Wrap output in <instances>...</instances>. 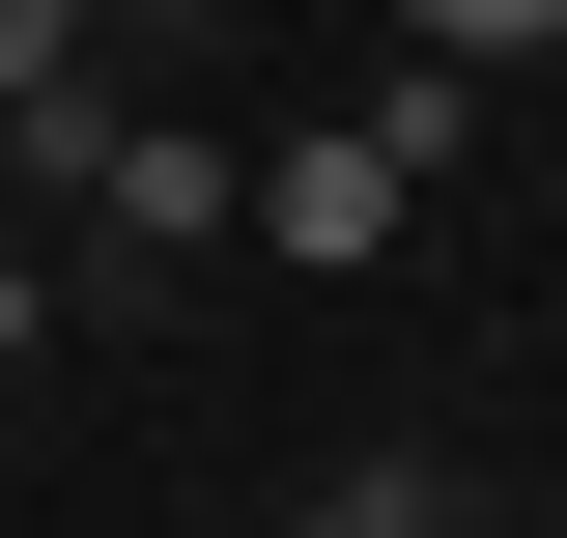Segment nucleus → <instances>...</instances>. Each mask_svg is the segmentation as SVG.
<instances>
[{"label":"nucleus","mask_w":567,"mask_h":538,"mask_svg":"<svg viewBox=\"0 0 567 538\" xmlns=\"http://www.w3.org/2000/svg\"><path fill=\"white\" fill-rule=\"evenodd\" d=\"M425 170H454V85H398V114H341V142H256V227H284L312 283H369Z\"/></svg>","instance_id":"f257e3e1"},{"label":"nucleus","mask_w":567,"mask_h":538,"mask_svg":"<svg viewBox=\"0 0 567 538\" xmlns=\"http://www.w3.org/2000/svg\"><path fill=\"white\" fill-rule=\"evenodd\" d=\"M227 199H256L227 142H171V114H114V170H85V256H142V283H171V256H199Z\"/></svg>","instance_id":"f03ea898"},{"label":"nucleus","mask_w":567,"mask_h":538,"mask_svg":"<svg viewBox=\"0 0 567 538\" xmlns=\"http://www.w3.org/2000/svg\"><path fill=\"white\" fill-rule=\"evenodd\" d=\"M398 29H425V58H539L567 0H398Z\"/></svg>","instance_id":"7ed1b4c3"},{"label":"nucleus","mask_w":567,"mask_h":538,"mask_svg":"<svg viewBox=\"0 0 567 538\" xmlns=\"http://www.w3.org/2000/svg\"><path fill=\"white\" fill-rule=\"evenodd\" d=\"M85 58V0H0V114H29V85H58Z\"/></svg>","instance_id":"20e7f679"},{"label":"nucleus","mask_w":567,"mask_h":538,"mask_svg":"<svg viewBox=\"0 0 567 538\" xmlns=\"http://www.w3.org/2000/svg\"><path fill=\"white\" fill-rule=\"evenodd\" d=\"M284 538H398V482H312V510H284Z\"/></svg>","instance_id":"39448f33"},{"label":"nucleus","mask_w":567,"mask_h":538,"mask_svg":"<svg viewBox=\"0 0 567 538\" xmlns=\"http://www.w3.org/2000/svg\"><path fill=\"white\" fill-rule=\"evenodd\" d=\"M0 425H29V256H0Z\"/></svg>","instance_id":"423d86ee"}]
</instances>
